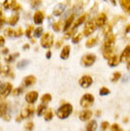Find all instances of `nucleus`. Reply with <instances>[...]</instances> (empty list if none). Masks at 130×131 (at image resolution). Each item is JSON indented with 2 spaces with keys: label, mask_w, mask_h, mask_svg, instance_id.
Returning <instances> with one entry per match:
<instances>
[{
  "label": "nucleus",
  "mask_w": 130,
  "mask_h": 131,
  "mask_svg": "<svg viewBox=\"0 0 130 131\" xmlns=\"http://www.w3.org/2000/svg\"><path fill=\"white\" fill-rule=\"evenodd\" d=\"M72 111H73V106H72L71 104H64L62 105L60 107L57 109L56 111V116L58 117L59 119H67L68 117H69V115L71 114Z\"/></svg>",
  "instance_id": "f257e3e1"
},
{
  "label": "nucleus",
  "mask_w": 130,
  "mask_h": 131,
  "mask_svg": "<svg viewBox=\"0 0 130 131\" xmlns=\"http://www.w3.org/2000/svg\"><path fill=\"white\" fill-rule=\"evenodd\" d=\"M53 43H54V37L53 34L50 32L44 33L40 40V44L44 49H50L53 46Z\"/></svg>",
  "instance_id": "f03ea898"
},
{
  "label": "nucleus",
  "mask_w": 130,
  "mask_h": 131,
  "mask_svg": "<svg viewBox=\"0 0 130 131\" xmlns=\"http://www.w3.org/2000/svg\"><path fill=\"white\" fill-rule=\"evenodd\" d=\"M94 96L92 95L91 93H85L80 99V105L83 108L90 107L91 105L94 104Z\"/></svg>",
  "instance_id": "7ed1b4c3"
},
{
  "label": "nucleus",
  "mask_w": 130,
  "mask_h": 131,
  "mask_svg": "<svg viewBox=\"0 0 130 131\" xmlns=\"http://www.w3.org/2000/svg\"><path fill=\"white\" fill-rule=\"evenodd\" d=\"M96 29H97V25L95 23V20H89L85 24L84 30H83V35L85 36V37H88L94 32Z\"/></svg>",
  "instance_id": "20e7f679"
},
{
  "label": "nucleus",
  "mask_w": 130,
  "mask_h": 131,
  "mask_svg": "<svg viewBox=\"0 0 130 131\" xmlns=\"http://www.w3.org/2000/svg\"><path fill=\"white\" fill-rule=\"evenodd\" d=\"M96 62V55L93 53H86L82 57L81 64L84 67H91Z\"/></svg>",
  "instance_id": "39448f33"
},
{
  "label": "nucleus",
  "mask_w": 130,
  "mask_h": 131,
  "mask_svg": "<svg viewBox=\"0 0 130 131\" xmlns=\"http://www.w3.org/2000/svg\"><path fill=\"white\" fill-rule=\"evenodd\" d=\"M33 113H34V108H33V106L30 105H28L22 108L20 116H21L22 119H28L29 117H31Z\"/></svg>",
  "instance_id": "423d86ee"
},
{
  "label": "nucleus",
  "mask_w": 130,
  "mask_h": 131,
  "mask_svg": "<svg viewBox=\"0 0 130 131\" xmlns=\"http://www.w3.org/2000/svg\"><path fill=\"white\" fill-rule=\"evenodd\" d=\"M93 83V79L89 75H84L82 76L79 80V85H81L83 89H88Z\"/></svg>",
  "instance_id": "0eeeda50"
},
{
  "label": "nucleus",
  "mask_w": 130,
  "mask_h": 131,
  "mask_svg": "<svg viewBox=\"0 0 130 131\" xmlns=\"http://www.w3.org/2000/svg\"><path fill=\"white\" fill-rule=\"evenodd\" d=\"M115 42H116V36L111 33V34H109V35L105 37L103 48H104V49H113Z\"/></svg>",
  "instance_id": "6e6552de"
},
{
  "label": "nucleus",
  "mask_w": 130,
  "mask_h": 131,
  "mask_svg": "<svg viewBox=\"0 0 130 131\" xmlns=\"http://www.w3.org/2000/svg\"><path fill=\"white\" fill-rule=\"evenodd\" d=\"M38 99V92L35 90L32 91H29L25 96V100L29 105H33Z\"/></svg>",
  "instance_id": "1a4fd4ad"
},
{
  "label": "nucleus",
  "mask_w": 130,
  "mask_h": 131,
  "mask_svg": "<svg viewBox=\"0 0 130 131\" xmlns=\"http://www.w3.org/2000/svg\"><path fill=\"white\" fill-rule=\"evenodd\" d=\"M106 22H107V16H106V14L104 13H99L97 15V17L95 18V23H96L97 27L103 28L106 24Z\"/></svg>",
  "instance_id": "9d476101"
},
{
  "label": "nucleus",
  "mask_w": 130,
  "mask_h": 131,
  "mask_svg": "<svg viewBox=\"0 0 130 131\" xmlns=\"http://www.w3.org/2000/svg\"><path fill=\"white\" fill-rule=\"evenodd\" d=\"M13 91V85L10 83H4L3 89L0 92V96L3 97V98H6L7 96H9L10 92Z\"/></svg>",
  "instance_id": "9b49d317"
},
{
  "label": "nucleus",
  "mask_w": 130,
  "mask_h": 131,
  "mask_svg": "<svg viewBox=\"0 0 130 131\" xmlns=\"http://www.w3.org/2000/svg\"><path fill=\"white\" fill-rule=\"evenodd\" d=\"M92 111L89 110V109H85V110H83V111L80 112V114H79V119L81 120L82 122H86V121H89L92 117Z\"/></svg>",
  "instance_id": "f8f14e48"
},
{
  "label": "nucleus",
  "mask_w": 130,
  "mask_h": 131,
  "mask_svg": "<svg viewBox=\"0 0 130 131\" xmlns=\"http://www.w3.org/2000/svg\"><path fill=\"white\" fill-rule=\"evenodd\" d=\"M44 18L45 16H44V13L42 10H36L33 15V22L36 25H41L44 21Z\"/></svg>",
  "instance_id": "ddd939ff"
},
{
  "label": "nucleus",
  "mask_w": 130,
  "mask_h": 131,
  "mask_svg": "<svg viewBox=\"0 0 130 131\" xmlns=\"http://www.w3.org/2000/svg\"><path fill=\"white\" fill-rule=\"evenodd\" d=\"M36 83V78L35 76L33 75H28L26 76L24 80H23V85L25 86V88H29V86H31L33 85L34 84Z\"/></svg>",
  "instance_id": "4468645a"
},
{
  "label": "nucleus",
  "mask_w": 130,
  "mask_h": 131,
  "mask_svg": "<svg viewBox=\"0 0 130 131\" xmlns=\"http://www.w3.org/2000/svg\"><path fill=\"white\" fill-rule=\"evenodd\" d=\"M130 59V46H126L120 55L121 62H127Z\"/></svg>",
  "instance_id": "2eb2a0df"
},
{
  "label": "nucleus",
  "mask_w": 130,
  "mask_h": 131,
  "mask_svg": "<svg viewBox=\"0 0 130 131\" xmlns=\"http://www.w3.org/2000/svg\"><path fill=\"white\" fill-rule=\"evenodd\" d=\"M74 20H75V14L73 13V14H71L69 17H68L67 20L65 21V24H64V27H63V30H64V31H67L68 30H69L72 23L74 22Z\"/></svg>",
  "instance_id": "dca6fc26"
},
{
  "label": "nucleus",
  "mask_w": 130,
  "mask_h": 131,
  "mask_svg": "<svg viewBox=\"0 0 130 131\" xmlns=\"http://www.w3.org/2000/svg\"><path fill=\"white\" fill-rule=\"evenodd\" d=\"M69 54H70V46L69 45H66V46L63 47L60 57L63 60H67L69 57Z\"/></svg>",
  "instance_id": "f3484780"
},
{
  "label": "nucleus",
  "mask_w": 130,
  "mask_h": 131,
  "mask_svg": "<svg viewBox=\"0 0 130 131\" xmlns=\"http://www.w3.org/2000/svg\"><path fill=\"white\" fill-rule=\"evenodd\" d=\"M120 56L117 55V54H114L110 59H108V66L111 67V68H114V67H117L120 64Z\"/></svg>",
  "instance_id": "a211bd4d"
},
{
  "label": "nucleus",
  "mask_w": 130,
  "mask_h": 131,
  "mask_svg": "<svg viewBox=\"0 0 130 131\" xmlns=\"http://www.w3.org/2000/svg\"><path fill=\"white\" fill-rule=\"evenodd\" d=\"M65 8H66V6L62 3L56 5V7L54 8V10H53V15H55V16L61 15L63 13V12L65 10Z\"/></svg>",
  "instance_id": "6ab92c4d"
},
{
  "label": "nucleus",
  "mask_w": 130,
  "mask_h": 131,
  "mask_svg": "<svg viewBox=\"0 0 130 131\" xmlns=\"http://www.w3.org/2000/svg\"><path fill=\"white\" fill-rule=\"evenodd\" d=\"M85 19H86V14H82L81 16H79L78 18H77V20L75 21V23H74V25H73V28H72V29H75V30H76L79 26H81L82 24L85 23Z\"/></svg>",
  "instance_id": "aec40b11"
},
{
  "label": "nucleus",
  "mask_w": 130,
  "mask_h": 131,
  "mask_svg": "<svg viewBox=\"0 0 130 131\" xmlns=\"http://www.w3.org/2000/svg\"><path fill=\"white\" fill-rule=\"evenodd\" d=\"M122 9L126 13L130 14V0H122L120 2Z\"/></svg>",
  "instance_id": "412c9836"
},
{
  "label": "nucleus",
  "mask_w": 130,
  "mask_h": 131,
  "mask_svg": "<svg viewBox=\"0 0 130 131\" xmlns=\"http://www.w3.org/2000/svg\"><path fill=\"white\" fill-rule=\"evenodd\" d=\"M97 122L95 120H90V121L86 125V127H85V130L86 131H96L97 129Z\"/></svg>",
  "instance_id": "4be33fe9"
},
{
  "label": "nucleus",
  "mask_w": 130,
  "mask_h": 131,
  "mask_svg": "<svg viewBox=\"0 0 130 131\" xmlns=\"http://www.w3.org/2000/svg\"><path fill=\"white\" fill-rule=\"evenodd\" d=\"M98 43V38L97 37H92V38H88L86 41H85V47L86 48H93L97 45Z\"/></svg>",
  "instance_id": "5701e85b"
},
{
  "label": "nucleus",
  "mask_w": 130,
  "mask_h": 131,
  "mask_svg": "<svg viewBox=\"0 0 130 131\" xmlns=\"http://www.w3.org/2000/svg\"><path fill=\"white\" fill-rule=\"evenodd\" d=\"M7 110H8V104L6 102L0 103V118H3L7 114Z\"/></svg>",
  "instance_id": "b1692460"
},
{
  "label": "nucleus",
  "mask_w": 130,
  "mask_h": 131,
  "mask_svg": "<svg viewBox=\"0 0 130 131\" xmlns=\"http://www.w3.org/2000/svg\"><path fill=\"white\" fill-rule=\"evenodd\" d=\"M113 50L114 49H104V48H103V55H104V58L107 60L110 59L111 57L114 55Z\"/></svg>",
  "instance_id": "393cba45"
},
{
  "label": "nucleus",
  "mask_w": 130,
  "mask_h": 131,
  "mask_svg": "<svg viewBox=\"0 0 130 131\" xmlns=\"http://www.w3.org/2000/svg\"><path fill=\"white\" fill-rule=\"evenodd\" d=\"M18 20H19V16H18V14H13L12 16H10L7 20V22L10 24V26H14V25H16V23L18 22Z\"/></svg>",
  "instance_id": "a878e982"
},
{
  "label": "nucleus",
  "mask_w": 130,
  "mask_h": 131,
  "mask_svg": "<svg viewBox=\"0 0 130 131\" xmlns=\"http://www.w3.org/2000/svg\"><path fill=\"white\" fill-rule=\"evenodd\" d=\"M103 32H104V34L105 36H107L112 33V26H111L110 24L106 23L103 27Z\"/></svg>",
  "instance_id": "bb28decb"
},
{
  "label": "nucleus",
  "mask_w": 130,
  "mask_h": 131,
  "mask_svg": "<svg viewBox=\"0 0 130 131\" xmlns=\"http://www.w3.org/2000/svg\"><path fill=\"white\" fill-rule=\"evenodd\" d=\"M47 109H48V107H47V105H46V104H41V105H39L38 107H37V115H38V116L44 115V113H45V111Z\"/></svg>",
  "instance_id": "cd10ccee"
},
{
  "label": "nucleus",
  "mask_w": 130,
  "mask_h": 131,
  "mask_svg": "<svg viewBox=\"0 0 130 131\" xmlns=\"http://www.w3.org/2000/svg\"><path fill=\"white\" fill-rule=\"evenodd\" d=\"M52 118H53V112L50 108H48L44 113V119L45 121H50Z\"/></svg>",
  "instance_id": "c85d7f7f"
},
{
  "label": "nucleus",
  "mask_w": 130,
  "mask_h": 131,
  "mask_svg": "<svg viewBox=\"0 0 130 131\" xmlns=\"http://www.w3.org/2000/svg\"><path fill=\"white\" fill-rule=\"evenodd\" d=\"M122 78V73L121 72H119V71H115L112 74V76H111V82H113V83H116V82H118L120 79Z\"/></svg>",
  "instance_id": "c756f323"
},
{
  "label": "nucleus",
  "mask_w": 130,
  "mask_h": 131,
  "mask_svg": "<svg viewBox=\"0 0 130 131\" xmlns=\"http://www.w3.org/2000/svg\"><path fill=\"white\" fill-rule=\"evenodd\" d=\"M0 74L2 76H9L10 74V69L9 66H5L0 69Z\"/></svg>",
  "instance_id": "7c9ffc66"
},
{
  "label": "nucleus",
  "mask_w": 130,
  "mask_h": 131,
  "mask_svg": "<svg viewBox=\"0 0 130 131\" xmlns=\"http://www.w3.org/2000/svg\"><path fill=\"white\" fill-rule=\"evenodd\" d=\"M51 99L52 97L49 93H46V94H44L41 97V102H42V104H48V103H49V102L51 101Z\"/></svg>",
  "instance_id": "2f4dec72"
},
{
  "label": "nucleus",
  "mask_w": 130,
  "mask_h": 131,
  "mask_svg": "<svg viewBox=\"0 0 130 131\" xmlns=\"http://www.w3.org/2000/svg\"><path fill=\"white\" fill-rule=\"evenodd\" d=\"M44 34L43 33V28L42 27H38V28H36L34 31H33V35L34 37L36 38H39V37H42V35Z\"/></svg>",
  "instance_id": "473e14b6"
},
{
  "label": "nucleus",
  "mask_w": 130,
  "mask_h": 131,
  "mask_svg": "<svg viewBox=\"0 0 130 131\" xmlns=\"http://www.w3.org/2000/svg\"><path fill=\"white\" fill-rule=\"evenodd\" d=\"M83 36H84V35H83V33H81V32L75 33L74 35H73V37H72V42L74 43V44H76V43H79L82 40Z\"/></svg>",
  "instance_id": "72a5a7b5"
},
{
  "label": "nucleus",
  "mask_w": 130,
  "mask_h": 131,
  "mask_svg": "<svg viewBox=\"0 0 130 131\" xmlns=\"http://www.w3.org/2000/svg\"><path fill=\"white\" fill-rule=\"evenodd\" d=\"M28 65H29V61L28 60H22V61L17 63L16 67L18 69H24Z\"/></svg>",
  "instance_id": "f704fd0d"
},
{
  "label": "nucleus",
  "mask_w": 130,
  "mask_h": 131,
  "mask_svg": "<svg viewBox=\"0 0 130 131\" xmlns=\"http://www.w3.org/2000/svg\"><path fill=\"white\" fill-rule=\"evenodd\" d=\"M18 56H19V52L13 53V54H12V55H8L6 58H5V61H6L7 63H8V62H9V63L13 62V60L15 59V58H17Z\"/></svg>",
  "instance_id": "c9c22d12"
},
{
  "label": "nucleus",
  "mask_w": 130,
  "mask_h": 131,
  "mask_svg": "<svg viewBox=\"0 0 130 131\" xmlns=\"http://www.w3.org/2000/svg\"><path fill=\"white\" fill-rule=\"evenodd\" d=\"M52 29L55 31H60L61 29H62V22L61 21H58V22H55L52 26Z\"/></svg>",
  "instance_id": "e433bc0d"
},
{
  "label": "nucleus",
  "mask_w": 130,
  "mask_h": 131,
  "mask_svg": "<svg viewBox=\"0 0 130 131\" xmlns=\"http://www.w3.org/2000/svg\"><path fill=\"white\" fill-rule=\"evenodd\" d=\"M99 93H100V95H101V96H105V95H108V94L110 93V90H109L107 88L103 86V88H101V89H100Z\"/></svg>",
  "instance_id": "4c0bfd02"
},
{
  "label": "nucleus",
  "mask_w": 130,
  "mask_h": 131,
  "mask_svg": "<svg viewBox=\"0 0 130 131\" xmlns=\"http://www.w3.org/2000/svg\"><path fill=\"white\" fill-rule=\"evenodd\" d=\"M33 128H34V125H33L32 122H28L26 125H25V129L27 131H32Z\"/></svg>",
  "instance_id": "58836bf2"
},
{
  "label": "nucleus",
  "mask_w": 130,
  "mask_h": 131,
  "mask_svg": "<svg viewBox=\"0 0 130 131\" xmlns=\"http://www.w3.org/2000/svg\"><path fill=\"white\" fill-rule=\"evenodd\" d=\"M34 30V28H33V26H29L28 28H27L26 31H25V33H26V36L27 37H29V38H30L31 37V32H32V30Z\"/></svg>",
  "instance_id": "ea45409f"
},
{
  "label": "nucleus",
  "mask_w": 130,
  "mask_h": 131,
  "mask_svg": "<svg viewBox=\"0 0 130 131\" xmlns=\"http://www.w3.org/2000/svg\"><path fill=\"white\" fill-rule=\"evenodd\" d=\"M22 92H23V88L20 86V88H17V89H15L14 90H13V95L18 96V95H20V94H22Z\"/></svg>",
  "instance_id": "a19ab883"
},
{
  "label": "nucleus",
  "mask_w": 130,
  "mask_h": 131,
  "mask_svg": "<svg viewBox=\"0 0 130 131\" xmlns=\"http://www.w3.org/2000/svg\"><path fill=\"white\" fill-rule=\"evenodd\" d=\"M110 129H111V131H124L120 126H119L118 124H113V125L110 126Z\"/></svg>",
  "instance_id": "79ce46f5"
},
{
  "label": "nucleus",
  "mask_w": 130,
  "mask_h": 131,
  "mask_svg": "<svg viewBox=\"0 0 130 131\" xmlns=\"http://www.w3.org/2000/svg\"><path fill=\"white\" fill-rule=\"evenodd\" d=\"M14 34V30L13 29H10V28H8L5 30V35L6 36H13Z\"/></svg>",
  "instance_id": "37998d69"
},
{
  "label": "nucleus",
  "mask_w": 130,
  "mask_h": 131,
  "mask_svg": "<svg viewBox=\"0 0 130 131\" xmlns=\"http://www.w3.org/2000/svg\"><path fill=\"white\" fill-rule=\"evenodd\" d=\"M23 30L21 28H18L16 30H14V34H13V36H15V37H20V36L23 35Z\"/></svg>",
  "instance_id": "c03bdc74"
},
{
  "label": "nucleus",
  "mask_w": 130,
  "mask_h": 131,
  "mask_svg": "<svg viewBox=\"0 0 130 131\" xmlns=\"http://www.w3.org/2000/svg\"><path fill=\"white\" fill-rule=\"evenodd\" d=\"M101 127H102V129H103V130L105 131L108 127H109V123H108V122H106V121L103 122V123H102V125H101Z\"/></svg>",
  "instance_id": "a18cd8bd"
},
{
  "label": "nucleus",
  "mask_w": 130,
  "mask_h": 131,
  "mask_svg": "<svg viewBox=\"0 0 130 131\" xmlns=\"http://www.w3.org/2000/svg\"><path fill=\"white\" fill-rule=\"evenodd\" d=\"M63 42H64V41H62V40H58V41H57V43H56L55 47L57 48V49H60V47L62 46Z\"/></svg>",
  "instance_id": "49530a36"
},
{
  "label": "nucleus",
  "mask_w": 130,
  "mask_h": 131,
  "mask_svg": "<svg viewBox=\"0 0 130 131\" xmlns=\"http://www.w3.org/2000/svg\"><path fill=\"white\" fill-rule=\"evenodd\" d=\"M5 21H6V18H5V17H4V16L0 17V28H1V27H2L4 25Z\"/></svg>",
  "instance_id": "de8ad7c7"
},
{
  "label": "nucleus",
  "mask_w": 130,
  "mask_h": 131,
  "mask_svg": "<svg viewBox=\"0 0 130 131\" xmlns=\"http://www.w3.org/2000/svg\"><path fill=\"white\" fill-rule=\"evenodd\" d=\"M40 4H41V2H40V1H32V2H31V6L35 7V6H38V5H40Z\"/></svg>",
  "instance_id": "09e8293b"
},
{
  "label": "nucleus",
  "mask_w": 130,
  "mask_h": 131,
  "mask_svg": "<svg viewBox=\"0 0 130 131\" xmlns=\"http://www.w3.org/2000/svg\"><path fill=\"white\" fill-rule=\"evenodd\" d=\"M4 44H5V39H4V37H3V36H1V35H0V47H1V46H3Z\"/></svg>",
  "instance_id": "8fccbe9b"
},
{
  "label": "nucleus",
  "mask_w": 130,
  "mask_h": 131,
  "mask_svg": "<svg viewBox=\"0 0 130 131\" xmlns=\"http://www.w3.org/2000/svg\"><path fill=\"white\" fill-rule=\"evenodd\" d=\"M46 57H47L48 59H49V58L51 57V51H50L49 49L48 50V51H47V53H46Z\"/></svg>",
  "instance_id": "3c124183"
},
{
  "label": "nucleus",
  "mask_w": 130,
  "mask_h": 131,
  "mask_svg": "<svg viewBox=\"0 0 130 131\" xmlns=\"http://www.w3.org/2000/svg\"><path fill=\"white\" fill-rule=\"evenodd\" d=\"M3 119L5 120V121H10V115L6 114V115H5V116L3 117Z\"/></svg>",
  "instance_id": "603ef678"
},
{
  "label": "nucleus",
  "mask_w": 130,
  "mask_h": 131,
  "mask_svg": "<svg viewBox=\"0 0 130 131\" xmlns=\"http://www.w3.org/2000/svg\"><path fill=\"white\" fill-rule=\"evenodd\" d=\"M8 52H9V49H7V48H4V49H2V53H3V54H7Z\"/></svg>",
  "instance_id": "864d4df0"
},
{
  "label": "nucleus",
  "mask_w": 130,
  "mask_h": 131,
  "mask_svg": "<svg viewBox=\"0 0 130 131\" xmlns=\"http://www.w3.org/2000/svg\"><path fill=\"white\" fill-rule=\"evenodd\" d=\"M126 63H127V64H126V68H127V69H128V70L130 71V59L128 60Z\"/></svg>",
  "instance_id": "5fc2aeb1"
},
{
  "label": "nucleus",
  "mask_w": 130,
  "mask_h": 131,
  "mask_svg": "<svg viewBox=\"0 0 130 131\" xmlns=\"http://www.w3.org/2000/svg\"><path fill=\"white\" fill-rule=\"evenodd\" d=\"M29 48V44H25V45H24V47H23V49H28Z\"/></svg>",
  "instance_id": "6e6d98bb"
},
{
  "label": "nucleus",
  "mask_w": 130,
  "mask_h": 131,
  "mask_svg": "<svg viewBox=\"0 0 130 131\" xmlns=\"http://www.w3.org/2000/svg\"><path fill=\"white\" fill-rule=\"evenodd\" d=\"M125 31H126V32H130V24H129V25H127Z\"/></svg>",
  "instance_id": "4d7b16f0"
},
{
  "label": "nucleus",
  "mask_w": 130,
  "mask_h": 131,
  "mask_svg": "<svg viewBox=\"0 0 130 131\" xmlns=\"http://www.w3.org/2000/svg\"><path fill=\"white\" fill-rule=\"evenodd\" d=\"M96 114H97V116H99V115H101V111H99V110H98L97 113H96Z\"/></svg>",
  "instance_id": "13d9d810"
},
{
  "label": "nucleus",
  "mask_w": 130,
  "mask_h": 131,
  "mask_svg": "<svg viewBox=\"0 0 130 131\" xmlns=\"http://www.w3.org/2000/svg\"><path fill=\"white\" fill-rule=\"evenodd\" d=\"M3 15H2V10H0V17H2Z\"/></svg>",
  "instance_id": "bf43d9fd"
},
{
  "label": "nucleus",
  "mask_w": 130,
  "mask_h": 131,
  "mask_svg": "<svg viewBox=\"0 0 130 131\" xmlns=\"http://www.w3.org/2000/svg\"><path fill=\"white\" fill-rule=\"evenodd\" d=\"M0 69H1V66H0Z\"/></svg>",
  "instance_id": "052dcab7"
}]
</instances>
